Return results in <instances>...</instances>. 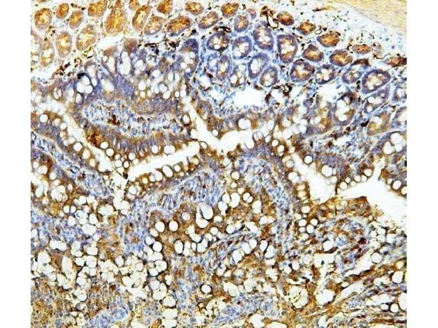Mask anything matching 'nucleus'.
I'll return each mask as SVG.
<instances>
[{
  "mask_svg": "<svg viewBox=\"0 0 438 328\" xmlns=\"http://www.w3.org/2000/svg\"><path fill=\"white\" fill-rule=\"evenodd\" d=\"M278 45L280 61L285 64L293 62L298 50L296 38L290 34L279 35Z\"/></svg>",
  "mask_w": 438,
  "mask_h": 328,
  "instance_id": "1",
  "label": "nucleus"
},
{
  "mask_svg": "<svg viewBox=\"0 0 438 328\" xmlns=\"http://www.w3.org/2000/svg\"><path fill=\"white\" fill-rule=\"evenodd\" d=\"M254 41L262 50H271L274 49L275 41L272 30L265 22L256 25L253 33Z\"/></svg>",
  "mask_w": 438,
  "mask_h": 328,
  "instance_id": "2",
  "label": "nucleus"
},
{
  "mask_svg": "<svg viewBox=\"0 0 438 328\" xmlns=\"http://www.w3.org/2000/svg\"><path fill=\"white\" fill-rule=\"evenodd\" d=\"M311 65L304 60H299L292 66L290 75L292 81L301 83L306 81L312 74Z\"/></svg>",
  "mask_w": 438,
  "mask_h": 328,
  "instance_id": "3",
  "label": "nucleus"
},
{
  "mask_svg": "<svg viewBox=\"0 0 438 328\" xmlns=\"http://www.w3.org/2000/svg\"><path fill=\"white\" fill-rule=\"evenodd\" d=\"M270 62L268 54L259 53L254 55L247 66L248 76L251 79H255L263 73Z\"/></svg>",
  "mask_w": 438,
  "mask_h": 328,
  "instance_id": "4",
  "label": "nucleus"
},
{
  "mask_svg": "<svg viewBox=\"0 0 438 328\" xmlns=\"http://www.w3.org/2000/svg\"><path fill=\"white\" fill-rule=\"evenodd\" d=\"M253 49L252 39L248 36L237 38L233 46V58L235 60L243 59L250 54Z\"/></svg>",
  "mask_w": 438,
  "mask_h": 328,
  "instance_id": "5",
  "label": "nucleus"
},
{
  "mask_svg": "<svg viewBox=\"0 0 438 328\" xmlns=\"http://www.w3.org/2000/svg\"><path fill=\"white\" fill-rule=\"evenodd\" d=\"M246 72L247 68L245 64L236 66L230 77V82L232 87H239L244 84L246 79Z\"/></svg>",
  "mask_w": 438,
  "mask_h": 328,
  "instance_id": "6",
  "label": "nucleus"
},
{
  "mask_svg": "<svg viewBox=\"0 0 438 328\" xmlns=\"http://www.w3.org/2000/svg\"><path fill=\"white\" fill-rule=\"evenodd\" d=\"M278 70L275 67H270L261 74L260 83L264 87L269 88L278 82Z\"/></svg>",
  "mask_w": 438,
  "mask_h": 328,
  "instance_id": "7",
  "label": "nucleus"
},
{
  "mask_svg": "<svg viewBox=\"0 0 438 328\" xmlns=\"http://www.w3.org/2000/svg\"><path fill=\"white\" fill-rule=\"evenodd\" d=\"M230 38L225 34H219L213 37L211 42L212 47L215 50H223L228 47Z\"/></svg>",
  "mask_w": 438,
  "mask_h": 328,
  "instance_id": "8",
  "label": "nucleus"
},
{
  "mask_svg": "<svg viewBox=\"0 0 438 328\" xmlns=\"http://www.w3.org/2000/svg\"><path fill=\"white\" fill-rule=\"evenodd\" d=\"M321 55L322 53L319 51L318 48L311 45L305 50L302 57L310 61L317 62L321 60Z\"/></svg>",
  "mask_w": 438,
  "mask_h": 328,
  "instance_id": "9",
  "label": "nucleus"
},
{
  "mask_svg": "<svg viewBox=\"0 0 438 328\" xmlns=\"http://www.w3.org/2000/svg\"><path fill=\"white\" fill-rule=\"evenodd\" d=\"M249 25L248 18L243 15H239L235 20L234 28L237 32L241 33L247 29Z\"/></svg>",
  "mask_w": 438,
  "mask_h": 328,
  "instance_id": "10",
  "label": "nucleus"
},
{
  "mask_svg": "<svg viewBox=\"0 0 438 328\" xmlns=\"http://www.w3.org/2000/svg\"><path fill=\"white\" fill-rule=\"evenodd\" d=\"M277 18H278L279 22L285 26H291L294 24V19L293 16L288 13L281 12L278 14Z\"/></svg>",
  "mask_w": 438,
  "mask_h": 328,
  "instance_id": "11",
  "label": "nucleus"
},
{
  "mask_svg": "<svg viewBox=\"0 0 438 328\" xmlns=\"http://www.w3.org/2000/svg\"><path fill=\"white\" fill-rule=\"evenodd\" d=\"M296 30L300 34L306 36L314 31L315 27L314 25L305 23L301 24L299 27L297 28Z\"/></svg>",
  "mask_w": 438,
  "mask_h": 328,
  "instance_id": "12",
  "label": "nucleus"
},
{
  "mask_svg": "<svg viewBox=\"0 0 438 328\" xmlns=\"http://www.w3.org/2000/svg\"><path fill=\"white\" fill-rule=\"evenodd\" d=\"M239 9V4L238 3L228 4L225 7V15L228 17H232L238 12Z\"/></svg>",
  "mask_w": 438,
  "mask_h": 328,
  "instance_id": "13",
  "label": "nucleus"
}]
</instances>
